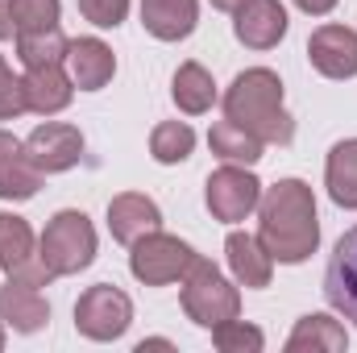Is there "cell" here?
I'll return each instance as SVG.
<instances>
[{"label": "cell", "instance_id": "obj_13", "mask_svg": "<svg viewBox=\"0 0 357 353\" xmlns=\"http://www.w3.org/2000/svg\"><path fill=\"white\" fill-rule=\"evenodd\" d=\"M67 67H71V84L79 91H100L116 75V54L100 38H75L67 46Z\"/></svg>", "mask_w": 357, "mask_h": 353}, {"label": "cell", "instance_id": "obj_16", "mask_svg": "<svg viewBox=\"0 0 357 353\" xmlns=\"http://www.w3.org/2000/svg\"><path fill=\"white\" fill-rule=\"evenodd\" d=\"M225 258H229V270L237 278V287H270V274H274V258L266 254V246L254 237V233H229L225 241Z\"/></svg>", "mask_w": 357, "mask_h": 353}, {"label": "cell", "instance_id": "obj_5", "mask_svg": "<svg viewBox=\"0 0 357 353\" xmlns=\"http://www.w3.org/2000/svg\"><path fill=\"white\" fill-rule=\"evenodd\" d=\"M195 258H199V254H195L187 241H178V237L162 233V229H154V233H146L142 241L129 246V270H133V278L146 283V287L183 283V274L191 270Z\"/></svg>", "mask_w": 357, "mask_h": 353}, {"label": "cell", "instance_id": "obj_1", "mask_svg": "<svg viewBox=\"0 0 357 353\" xmlns=\"http://www.w3.org/2000/svg\"><path fill=\"white\" fill-rule=\"evenodd\" d=\"M258 241L282 266L307 262L320 246L316 195L303 179H278L258 200Z\"/></svg>", "mask_w": 357, "mask_h": 353}, {"label": "cell", "instance_id": "obj_22", "mask_svg": "<svg viewBox=\"0 0 357 353\" xmlns=\"http://www.w3.org/2000/svg\"><path fill=\"white\" fill-rule=\"evenodd\" d=\"M38 258V250H33V229H29V220L25 216H17V212H0V270L13 278V274H21L25 266Z\"/></svg>", "mask_w": 357, "mask_h": 353}, {"label": "cell", "instance_id": "obj_14", "mask_svg": "<svg viewBox=\"0 0 357 353\" xmlns=\"http://www.w3.org/2000/svg\"><path fill=\"white\" fill-rule=\"evenodd\" d=\"M46 320H50V303H46V295L38 287L17 283V278H8L0 287V324L4 329L38 333V329H46Z\"/></svg>", "mask_w": 357, "mask_h": 353}, {"label": "cell", "instance_id": "obj_26", "mask_svg": "<svg viewBox=\"0 0 357 353\" xmlns=\"http://www.w3.org/2000/svg\"><path fill=\"white\" fill-rule=\"evenodd\" d=\"M212 341H216V350L220 353H262L266 345V337H262V329H254V324H245V320H225V324H216L212 329Z\"/></svg>", "mask_w": 357, "mask_h": 353}, {"label": "cell", "instance_id": "obj_25", "mask_svg": "<svg viewBox=\"0 0 357 353\" xmlns=\"http://www.w3.org/2000/svg\"><path fill=\"white\" fill-rule=\"evenodd\" d=\"M191 150H195V129L187 121H162V125H154V133H150L154 163L175 167V163H187L191 158Z\"/></svg>", "mask_w": 357, "mask_h": 353}, {"label": "cell", "instance_id": "obj_23", "mask_svg": "<svg viewBox=\"0 0 357 353\" xmlns=\"http://www.w3.org/2000/svg\"><path fill=\"white\" fill-rule=\"evenodd\" d=\"M67 46H71V38H67L59 25H50V29H29V33H17V59L25 63V71H33V67H59V63H67Z\"/></svg>", "mask_w": 357, "mask_h": 353}, {"label": "cell", "instance_id": "obj_8", "mask_svg": "<svg viewBox=\"0 0 357 353\" xmlns=\"http://www.w3.org/2000/svg\"><path fill=\"white\" fill-rule=\"evenodd\" d=\"M25 158L42 171V175H63L71 167H79L84 158V133L67 121H46L25 137Z\"/></svg>", "mask_w": 357, "mask_h": 353}, {"label": "cell", "instance_id": "obj_17", "mask_svg": "<svg viewBox=\"0 0 357 353\" xmlns=\"http://www.w3.org/2000/svg\"><path fill=\"white\" fill-rule=\"evenodd\" d=\"M142 25L158 42H183L199 25V4L195 0H142Z\"/></svg>", "mask_w": 357, "mask_h": 353}, {"label": "cell", "instance_id": "obj_19", "mask_svg": "<svg viewBox=\"0 0 357 353\" xmlns=\"http://www.w3.org/2000/svg\"><path fill=\"white\" fill-rule=\"evenodd\" d=\"M345 345H349V333H345V324H341V320H333V316H324V312H312V316H303V320L291 329V337H287V353H303V350L341 353Z\"/></svg>", "mask_w": 357, "mask_h": 353}, {"label": "cell", "instance_id": "obj_2", "mask_svg": "<svg viewBox=\"0 0 357 353\" xmlns=\"http://www.w3.org/2000/svg\"><path fill=\"white\" fill-rule=\"evenodd\" d=\"M225 117L245 133H254L262 146H291L295 137V121L282 108V80L270 67H250L229 84Z\"/></svg>", "mask_w": 357, "mask_h": 353}, {"label": "cell", "instance_id": "obj_15", "mask_svg": "<svg viewBox=\"0 0 357 353\" xmlns=\"http://www.w3.org/2000/svg\"><path fill=\"white\" fill-rule=\"evenodd\" d=\"M42 187V171L25 158V142L0 129V200H33Z\"/></svg>", "mask_w": 357, "mask_h": 353}, {"label": "cell", "instance_id": "obj_20", "mask_svg": "<svg viewBox=\"0 0 357 353\" xmlns=\"http://www.w3.org/2000/svg\"><path fill=\"white\" fill-rule=\"evenodd\" d=\"M324 183L337 208H357V137H345L328 150Z\"/></svg>", "mask_w": 357, "mask_h": 353}, {"label": "cell", "instance_id": "obj_29", "mask_svg": "<svg viewBox=\"0 0 357 353\" xmlns=\"http://www.w3.org/2000/svg\"><path fill=\"white\" fill-rule=\"evenodd\" d=\"M79 13L96 29H116L129 17V0H79Z\"/></svg>", "mask_w": 357, "mask_h": 353}, {"label": "cell", "instance_id": "obj_28", "mask_svg": "<svg viewBox=\"0 0 357 353\" xmlns=\"http://www.w3.org/2000/svg\"><path fill=\"white\" fill-rule=\"evenodd\" d=\"M21 112H29V104H25V84L4 67V59H0V121H17Z\"/></svg>", "mask_w": 357, "mask_h": 353}, {"label": "cell", "instance_id": "obj_33", "mask_svg": "<svg viewBox=\"0 0 357 353\" xmlns=\"http://www.w3.org/2000/svg\"><path fill=\"white\" fill-rule=\"evenodd\" d=\"M146 350H171V341H162V337H154V341H142V345H137V353H146Z\"/></svg>", "mask_w": 357, "mask_h": 353}, {"label": "cell", "instance_id": "obj_11", "mask_svg": "<svg viewBox=\"0 0 357 353\" xmlns=\"http://www.w3.org/2000/svg\"><path fill=\"white\" fill-rule=\"evenodd\" d=\"M324 299L357 324V225L333 246V258L324 266Z\"/></svg>", "mask_w": 357, "mask_h": 353}, {"label": "cell", "instance_id": "obj_7", "mask_svg": "<svg viewBox=\"0 0 357 353\" xmlns=\"http://www.w3.org/2000/svg\"><path fill=\"white\" fill-rule=\"evenodd\" d=\"M258 200H262V183H258V175L245 171V167H237V163H229V167H220V171L208 175L204 204H208V212H212L216 220H225V225L245 220V216L258 208Z\"/></svg>", "mask_w": 357, "mask_h": 353}, {"label": "cell", "instance_id": "obj_4", "mask_svg": "<svg viewBox=\"0 0 357 353\" xmlns=\"http://www.w3.org/2000/svg\"><path fill=\"white\" fill-rule=\"evenodd\" d=\"M183 312L199 329H216V324L241 316V291L208 258H195L191 270L183 274Z\"/></svg>", "mask_w": 357, "mask_h": 353}, {"label": "cell", "instance_id": "obj_9", "mask_svg": "<svg viewBox=\"0 0 357 353\" xmlns=\"http://www.w3.org/2000/svg\"><path fill=\"white\" fill-rule=\"evenodd\" d=\"M307 59L324 80H354L357 75V33L349 25H320L307 38Z\"/></svg>", "mask_w": 357, "mask_h": 353}, {"label": "cell", "instance_id": "obj_32", "mask_svg": "<svg viewBox=\"0 0 357 353\" xmlns=\"http://www.w3.org/2000/svg\"><path fill=\"white\" fill-rule=\"evenodd\" d=\"M245 0H212V8H220V13H237Z\"/></svg>", "mask_w": 357, "mask_h": 353}, {"label": "cell", "instance_id": "obj_24", "mask_svg": "<svg viewBox=\"0 0 357 353\" xmlns=\"http://www.w3.org/2000/svg\"><path fill=\"white\" fill-rule=\"evenodd\" d=\"M208 146H212V154H216V158H225V163H237V167H254V163L262 158V142H258L254 133H245L241 125H233L229 117L212 125V133H208Z\"/></svg>", "mask_w": 357, "mask_h": 353}, {"label": "cell", "instance_id": "obj_21", "mask_svg": "<svg viewBox=\"0 0 357 353\" xmlns=\"http://www.w3.org/2000/svg\"><path fill=\"white\" fill-rule=\"evenodd\" d=\"M171 96H175L178 112H187V117H204V112L216 104V84H212L208 67H199V63H183V67L175 71V80H171Z\"/></svg>", "mask_w": 357, "mask_h": 353}, {"label": "cell", "instance_id": "obj_12", "mask_svg": "<svg viewBox=\"0 0 357 353\" xmlns=\"http://www.w3.org/2000/svg\"><path fill=\"white\" fill-rule=\"evenodd\" d=\"M154 229H162V212H158V204L150 195H142V191L112 195V204H108V233H112V241L133 246V241H142Z\"/></svg>", "mask_w": 357, "mask_h": 353}, {"label": "cell", "instance_id": "obj_27", "mask_svg": "<svg viewBox=\"0 0 357 353\" xmlns=\"http://www.w3.org/2000/svg\"><path fill=\"white\" fill-rule=\"evenodd\" d=\"M59 13H63V0H13V25H17V33L50 29V25H59Z\"/></svg>", "mask_w": 357, "mask_h": 353}, {"label": "cell", "instance_id": "obj_18", "mask_svg": "<svg viewBox=\"0 0 357 353\" xmlns=\"http://www.w3.org/2000/svg\"><path fill=\"white\" fill-rule=\"evenodd\" d=\"M25 104H29V112H38V117H54V112H63L67 104H71V96H75V84H71V75L63 71V63L59 67H33V71H25Z\"/></svg>", "mask_w": 357, "mask_h": 353}, {"label": "cell", "instance_id": "obj_10", "mask_svg": "<svg viewBox=\"0 0 357 353\" xmlns=\"http://www.w3.org/2000/svg\"><path fill=\"white\" fill-rule=\"evenodd\" d=\"M287 8L278 0H245L233 13V33L250 50H274L287 38Z\"/></svg>", "mask_w": 357, "mask_h": 353}, {"label": "cell", "instance_id": "obj_3", "mask_svg": "<svg viewBox=\"0 0 357 353\" xmlns=\"http://www.w3.org/2000/svg\"><path fill=\"white\" fill-rule=\"evenodd\" d=\"M38 254H42V262L50 266L54 278H67V274L88 270L96 262V229H91V220L84 212H75V208H63L42 229Z\"/></svg>", "mask_w": 357, "mask_h": 353}, {"label": "cell", "instance_id": "obj_31", "mask_svg": "<svg viewBox=\"0 0 357 353\" xmlns=\"http://www.w3.org/2000/svg\"><path fill=\"white\" fill-rule=\"evenodd\" d=\"M307 17H324V13H333L337 8V0H295Z\"/></svg>", "mask_w": 357, "mask_h": 353}, {"label": "cell", "instance_id": "obj_30", "mask_svg": "<svg viewBox=\"0 0 357 353\" xmlns=\"http://www.w3.org/2000/svg\"><path fill=\"white\" fill-rule=\"evenodd\" d=\"M17 38V25H13V0H0V42Z\"/></svg>", "mask_w": 357, "mask_h": 353}, {"label": "cell", "instance_id": "obj_6", "mask_svg": "<svg viewBox=\"0 0 357 353\" xmlns=\"http://www.w3.org/2000/svg\"><path fill=\"white\" fill-rule=\"evenodd\" d=\"M129 324H133V299L112 283L88 287L75 303V329L88 341H116L129 333Z\"/></svg>", "mask_w": 357, "mask_h": 353}, {"label": "cell", "instance_id": "obj_34", "mask_svg": "<svg viewBox=\"0 0 357 353\" xmlns=\"http://www.w3.org/2000/svg\"><path fill=\"white\" fill-rule=\"evenodd\" d=\"M0 350H4V324H0Z\"/></svg>", "mask_w": 357, "mask_h": 353}]
</instances>
